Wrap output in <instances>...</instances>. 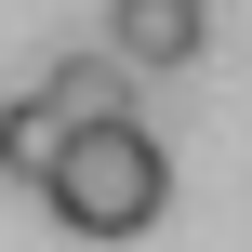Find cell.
Listing matches in <instances>:
<instances>
[{"instance_id": "4", "label": "cell", "mask_w": 252, "mask_h": 252, "mask_svg": "<svg viewBox=\"0 0 252 252\" xmlns=\"http://www.w3.org/2000/svg\"><path fill=\"white\" fill-rule=\"evenodd\" d=\"M53 159H66V120H53V93H40V80H27V93H13V106H0V173H13V186H40V173H53Z\"/></svg>"}, {"instance_id": "2", "label": "cell", "mask_w": 252, "mask_h": 252, "mask_svg": "<svg viewBox=\"0 0 252 252\" xmlns=\"http://www.w3.org/2000/svg\"><path fill=\"white\" fill-rule=\"evenodd\" d=\"M40 93H53L66 133H120V120H133V66H120V53H53Z\"/></svg>"}, {"instance_id": "1", "label": "cell", "mask_w": 252, "mask_h": 252, "mask_svg": "<svg viewBox=\"0 0 252 252\" xmlns=\"http://www.w3.org/2000/svg\"><path fill=\"white\" fill-rule=\"evenodd\" d=\"M40 199H53V226H66V239H133V226H159L173 159H159V133H146V120H120V133H66V159L40 173Z\"/></svg>"}, {"instance_id": "3", "label": "cell", "mask_w": 252, "mask_h": 252, "mask_svg": "<svg viewBox=\"0 0 252 252\" xmlns=\"http://www.w3.org/2000/svg\"><path fill=\"white\" fill-rule=\"evenodd\" d=\"M199 40H213V13H199V0H120V13H106V53H120L133 80H146V66H186Z\"/></svg>"}]
</instances>
